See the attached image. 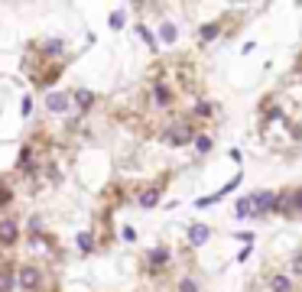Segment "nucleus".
Returning <instances> with one entry per match:
<instances>
[{"label": "nucleus", "instance_id": "nucleus-1", "mask_svg": "<svg viewBox=\"0 0 302 292\" xmlns=\"http://www.w3.org/2000/svg\"><path fill=\"white\" fill-rule=\"evenodd\" d=\"M276 211V195L273 192H254L250 195V218H264Z\"/></svg>", "mask_w": 302, "mask_h": 292}, {"label": "nucleus", "instance_id": "nucleus-2", "mask_svg": "<svg viewBox=\"0 0 302 292\" xmlns=\"http://www.w3.org/2000/svg\"><path fill=\"white\" fill-rule=\"evenodd\" d=\"M189 140H195V130L186 123H172L169 130H163V143L169 146H189Z\"/></svg>", "mask_w": 302, "mask_h": 292}, {"label": "nucleus", "instance_id": "nucleus-3", "mask_svg": "<svg viewBox=\"0 0 302 292\" xmlns=\"http://www.w3.org/2000/svg\"><path fill=\"white\" fill-rule=\"evenodd\" d=\"M39 279H42V273H39L36 266H20V273H16V286L20 289H39Z\"/></svg>", "mask_w": 302, "mask_h": 292}, {"label": "nucleus", "instance_id": "nucleus-4", "mask_svg": "<svg viewBox=\"0 0 302 292\" xmlns=\"http://www.w3.org/2000/svg\"><path fill=\"white\" fill-rule=\"evenodd\" d=\"M16 240H20L16 221H13V218H3V221H0V247H13Z\"/></svg>", "mask_w": 302, "mask_h": 292}, {"label": "nucleus", "instance_id": "nucleus-5", "mask_svg": "<svg viewBox=\"0 0 302 292\" xmlns=\"http://www.w3.org/2000/svg\"><path fill=\"white\" fill-rule=\"evenodd\" d=\"M46 108L52 110V114H65V110L72 108V98H69L65 91H52V94L46 98Z\"/></svg>", "mask_w": 302, "mask_h": 292}, {"label": "nucleus", "instance_id": "nucleus-6", "mask_svg": "<svg viewBox=\"0 0 302 292\" xmlns=\"http://www.w3.org/2000/svg\"><path fill=\"white\" fill-rule=\"evenodd\" d=\"M208 237H211V231L205 227V224H192V227H189V244H192V247L208 244Z\"/></svg>", "mask_w": 302, "mask_h": 292}, {"label": "nucleus", "instance_id": "nucleus-7", "mask_svg": "<svg viewBox=\"0 0 302 292\" xmlns=\"http://www.w3.org/2000/svg\"><path fill=\"white\" fill-rule=\"evenodd\" d=\"M147 260H150V269H159V266H166V263H169V247H153Z\"/></svg>", "mask_w": 302, "mask_h": 292}, {"label": "nucleus", "instance_id": "nucleus-8", "mask_svg": "<svg viewBox=\"0 0 302 292\" xmlns=\"http://www.w3.org/2000/svg\"><path fill=\"white\" fill-rule=\"evenodd\" d=\"M270 292H296V283L293 276H286V273H279V276L270 279Z\"/></svg>", "mask_w": 302, "mask_h": 292}, {"label": "nucleus", "instance_id": "nucleus-9", "mask_svg": "<svg viewBox=\"0 0 302 292\" xmlns=\"http://www.w3.org/2000/svg\"><path fill=\"white\" fill-rule=\"evenodd\" d=\"M159 195H163V192H159L156 185H153V188H143V192H140V198H137V205H140V208H156V205H159Z\"/></svg>", "mask_w": 302, "mask_h": 292}, {"label": "nucleus", "instance_id": "nucleus-10", "mask_svg": "<svg viewBox=\"0 0 302 292\" xmlns=\"http://www.w3.org/2000/svg\"><path fill=\"white\" fill-rule=\"evenodd\" d=\"M153 101L159 104V108H169V104H172V91L166 85H156L153 88Z\"/></svg>", "mask_w": 302, "mask_h": 292}, {"label": "nucleus", "instance_id": "nucleus-11", "mask_svg": "<svg viewBox=\"0 0 302 292\" xmlns=\"http://www.w3.org/2000/svg\"><path fill=\"white\" fill-rule=\"evenodd\" d=\"M62 49H65L62 39H46V42H42V52H46L49 59H52V55H62Z\"/></svg>", "mask_w": 302, "mask_h": 292}, {"label": "nucleus", "instance_id": "nucleus-12", "mask_svg": "<svg viewBox=\"0 0 302 292\" xmlns=\"http://www.w3.org/2000/svg\"><path fill=\"white\" fill-rule=\"evenodd\" d=\"M16 289V276L10 269H0V292H13Z\"/></svg>", "mask_w": 302, "mask_h": 292}, {"label": "nucleus", "instance_id": "nucleus-13", "mask_svg": "<svg viewBox=\"0 0 302 292\" xmlns=\"http://www.w3.org/2000/svg\"><path fill=\"white\" fill-rule=\"evenodd\" d=\"M72 98H75V104H78L81 110H88V108L94 104V94H91V91H85V88H81V91H75Z\"/></svg>", "mask_w": 302, "mask_h": 292}, {"label": "nucleus", "instance_id": "nucleus-14", "mask_svg": "<svg viewBox=\"0 0 302 292\" xmlns=\"http://www.w3.org/2000/svg\"><path fill=\"white\" fill-rule=\"evenodd\" d=\"M159 39H163V42H169V46H172V42H176V39H179V30H176V26H172V23H163V26H159Z\"/></svg>", "mask_w": 302, "mask_h": 292}, {"label": "nucleus", "instance_id": "nucleus-15", "mask_svg": "<svg viewBox=\"0 0 302 292\" xmlns=\"http://www.w3.org/2000/svg\"><path fill=\"white\" fill-rule=\"evenodd\" d=\"M218 33H221V26H218V23H205V26L198 30V36H201V42H211Z\"/></svg>", "mask_w": 302, "mask_h": 292}, {"label": "nucleus", "instance_id": "nucleus-16", "mask_svg": "<svg viewBox=\"0 0 302 292\" xmlns=\"http://www.w3.org/2000/svg\"><path fill=\"white\" fill-rule=\"evenodd\" d=\"M78 247H81L85 254H91V250H94V237H91V231H81V234H78Z\"/></svg>", "mask_w": 302, "mask_h": 292}, {"label": "nucleus", "instance_id": "nucleus-17", "mask_svg": "<svg viewBox=\"0 0 302 292\" xmlns=\"http://www.w3.org/2000/svg\"><path fill=\"white\" fill-rule=\"evenodd\" d=\"M234 215L237 218H250V198H240L237 205H234Z\"/></svg>", "mask_w": 302, "mask_h": 292}, {"label": "nucleus", "instance_id": "nucleus-18", "mask_svg": "<svg viewBox=\"0 0 302 292\" xmlns=\"http://www.w3.org/2000/svg\"><path fill=\"white\" fill-rule=\"evenodd\" d=\"M195 114H198V117H211V114H215V108H211L208 101H198V104H195Z\"/></svg>", "mask_w": 302, "mask_h": 292}, {"label": "nucleus", "instance_id": "nucleus-19", "mask_svg": "<svg viewBox=\"0 0 302 292\" xmlns=\"http://www.w3.org/2000/svg\"><path fill=\"white\" fill-rule=\"evenodd\" d=\"M10 198H13L10 185H3V182H0V208H7V205H10Z\"/></svg>", "mask_w": 302, "mask_h": 292}, {"label": "nucleus", "instance_id": "nucleus-20", "mask_svg": "<svg viewBox=\"0 0 302 292\" xmlns=\"http://www.w3.org/2000/svg\"><path fill=\"white\" fill-rule=\"evenodd\" d=\"M179 292H198V283H195V279H182V283H179Z\"/></svg>", "mask_w": 302, "mask_h": 292}, {"label": "nucleus", "instance_id": "nucleus-21", "mask_svg": "<svg viewBox=\"0 0 302 292\" xmlns=\"http://www.w3.org/2000/svg\"><path fill=\"white\" fill-rule=\"evenodd\" d=\"M195 149H198V153H208V149H211V140L208 137H195Z\"/></svg>", "mask_w": 302, "mask_h": 292}, {"label": "nucleus", "instance_id": "nucleus-22", "mask_svg": "<svg viewBox=\"0 0 302 292\" xmlns=\"http://www.w3.org/2000/svg\"><path fill=\"white\" fill-rule=\"evenodd\" d=\"M296 276H302V254L293 256V279H296Z\"/></svg>", "mask_w": 302, "mask_h": 292}, {"label": "nucleus", "instance_id": "nucleus-23", "mask_svg": "<svg viewBox=\"0 0 302 292\" xmlns=\"http://www.w3.org/2000/svg\"><path fill=\"white\" fill-rule=\"evenodd\" d=\"M124 26V13H114L111 16V30H120Z\"/></svg>", "mask_w": 302, "mask_h": 292}]
</instances>
